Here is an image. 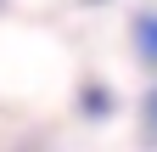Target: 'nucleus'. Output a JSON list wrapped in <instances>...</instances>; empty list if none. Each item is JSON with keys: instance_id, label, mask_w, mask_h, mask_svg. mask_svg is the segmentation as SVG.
Returning <instances> with one entry per match:
<instances>
[]
</instances>
